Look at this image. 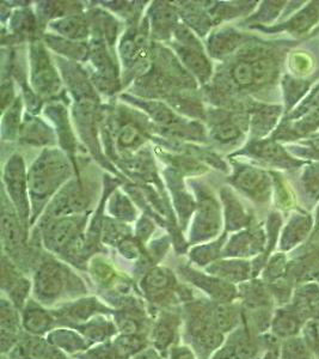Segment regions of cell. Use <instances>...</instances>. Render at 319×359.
<instances>
[{
	"label": "cell",
	"instance_id": "obj_38",
	"mask_svg": "<svg viewBox=\"0 0 319 359\" xmlns=\"http://www.w3.org/2000/svg\"><path fill=\"white\" fill-rule=\"evenodd\" d=\"M114 332V328L108 323H91L85 327V333L89 335L91 339L106 338L108 335H111Z\"/></svg>",
	"mask_w": 319,
	"mask_h": 359
},
{
	"label": "cell",
	"instance_id": "obj_31",
	"mask_svg": "<svg viewBox=\"0 0 319 359\" xmlns=\"http://www.w3.org/2000/svg\"><path fill=\"white\" fill-rule=\"evenodd\" d=\"M246 266L243 262H220L209 267V271L226 279H239L246 273Z\"/></svg>",
	"mask_w": 319,
	"mask_h": 359
},
{
	"label": "cell",
	"instance_id": "obj_12",
	"mask_svg": "<svg viewBox=\"0 0 319 359\" xmlns=\"http://www.w3.org/2000/svg\"><path fill=\"white\" fill-rule=\"evenodd\" d=\"M243 40L244 36L241 34L232 29H224L209 39V52H212L214 57H222L234 52Z\"/></svg>",
	"mask_w": 319,
	"mask_h": 359
},
{
	"label": "cell",
	"instance_id": "obj_36",
	"mask_svg": "<svg viewBox=\"0 0 319 359\" xmlns=\"http://www.w3.org/2000/svg\"><path fill=\"white\" fill-rule=\"evenodd\" d=\"M29 125V123H28ZM27 133V139L30 142H36V143H45L47 140H50V132L43 126V123L40 121H35L29 125V128H25Z\"/></svg>",
	"mask_w": 319,
	"mask_h": 359
},
{
	"label": "cell",
	"instance_id": "obj_45",
	"mask_svg": "<svg viewBox=\"0 0 319 359\" xmlns=\"http://www.w3.org/2000/svg\"><path fill=\"white\" fill-rule=\"evenodd\" d=\"M317 218H318V222H319V208H318V212H317Z\"/></svg>",
	"mask_w": 319,
	"mask_h": 359
},
{
	"label": "cell",
	"instance_id": "obj_11",
	"mask_svg": "<svg viewBox=\"0 0 319 359\" xmlns=\"http://www.w3.org/2000/svg\"><path fill=\"white\" fill-rule=\"evenodd\" d=\"M319 21V1H312L292 17L283 29L295 35H304Z\"/></svg>",
	"mask_w": 319,
	"mask_h": 359
},
{
	"label": "cell",
	"instance_id": "obj_33",
	"mask_svg": "<svg viewBox=\"0 0 319 359\" xmlns=\"http://www.w3.org/2000/svg\"><path fill=\"white\" fill-rule=\"evenodd\" d=\"M312 111H319V84L311 90V93L304 100L303 103L297 107V109L290 115V118L293 120V118H302Z\"/></svg>",
	"mask_w": 319,
	"mask_h": 359
},
{
	"label": "cell",
	"instance_id": "obj_42",
	"mask_svg": "<svg viewBox=\"0 0 319 359\" xmlns=\"http://www.w3.org/2000/svg\"><path fill=\"white\" fill-rule=\"evenodd\" d=\"M307 144L311 147L310 150H311L312 154L315 156H319V133L316 135L315 137H312Z\"/></svg>",
	"mask_w": 319,
	"mask_h": 359
},
{
	"label": "cell",
	"instance_id": "obj_41",
	"mask_svg": "<svg viewBox=\"0 0 319 359\" xmlns=\"http://www.w3.org/2000/svg\"><path fill=\"white\" fill-rule=\"evenodd\" d=\"M171 359H195L192 352L188 351L187 348H178L172 352Z\"/></svg>",
	"mask_w": 319,
	"mask_h": 359
},
{
	"label": "cell",
	"instance_id": "obj_29",
	"mask_svg": "<svg viewBox=\"0 0 319 359\" xmlns=\"http://www.w3.org/2000/svg\"><path fill=\"white\" fill-rule=\"evenodd\" d=\"M50 339H52V343L62 348H65L66 351H77L85 347V343L82 339L72 332H54L53 334L50 335Z\"/></svg>",
	"mask_w": 319,
	"mask_h": 359
},
{
	"label": "cell",
	"instance_id": "obj_37",
	"mask_svg": "<svg viewBox=\"0 0 319 359\" xmlns=\"http://www.w3.org/2000/svg\"><path fill=\"white\" fill-rule=\"evenodd\" d=\"M283 1H271V3H264L257 16L254 17V20L260 22H269L274 20L275 17H278V13L281 11V8L285 6Z\"/></svg>",
	"mask_w": 319,
	"mask_h": 359
},
{
	"label": "cell",
	"instance_id": "obj_3",
	"mask_svg": "<svg viewBox=\"0 0 319 359\" xmlns=\"http://www.w3.org/2000/svg\"><path fill=\"white\" fill-rule=\"evenodd\" d=\"M65 284V272L62 266L55 262H45L36 274L37 297L42 301H52L62 291Z\"/></svg>",
	"mask_w": 319,
	"mask_h": 359
},
{
	"label": "cell",
	"instance_id": "obj_14",
	"mask_svg": "<svg viewBox=\"0 0 319 359\" xmlns=\"http://www.w3.org/2000/svg\"><path fill=\"white\" fill-rule=\"evenodd\" d=\"M18 350L21 359H64V355L60 351H57V348H54L40 339L28 340L27 343L21 345Z\"/></svg>",
	"mask_w": 319,
	"mask_h": 359
},
{
	"label": "cell",
	"instance_id": "obj_8",
	"mask_svg": "<svg viewBox=\"0 0 319 359\" xmlns=\"http://www.w3.org/2000/svg\"><path fill=\"white\" fill-rule=\"evenodd\" d=\"M250 154L278 167L295 168L303 164V162L290 157V155L285 151V149L280 147L278 143H275L274 140L255 143L253 147H250Z\"/></svg>",
	"mask_w": 319,
	"mask_h": 359
},
{
	"label": "cell",
	"instance_id": "obj_34",
	"mask_svg": "<svg viewBox=\"0 0 319 359\" xmlns=\"http://www.w3.org/2000/svg\"><path fill=\"white\" fill-rule=\"evenodd\" d=\"M143 107L146 108V111L152 115V118L156 120L157 123H163V125H170L176 121L175 115L170 109H168L164 104L157 102L143 103Z\"/></svg>",
	"mask_w": 319,
	"mask_h": 359
},
{
	"label": "cell",
	"instance_id": "obj_9",
	"mask_svg": "<svg viewBox=\"0 0 319 359\" xmlns=\"http://www.w3.org/2000/svg\"><path fill=\"white\" fill-rule=\"evenodd\" d=\"M319 128V111H312L302 118H297L295 121H290V123H283L278 128L275 135V138L290 140V139H298L305 135H311Z\"/></svg>",
	"mask_w": 319,
	"mask_h": 359
},
{
	"label": "cell",
	"instance_id": "obj_27",
	"mask_svg": "<svg viewBox=\"0 0 319 359\" xmlns=\"http://www.w3.org/2000/svg\"><path fill=\"white\" fill-rule=\"evenodd\" d=\"M211 318L219 331H229L236 323V313L232 308L226 306H215L214 311H211Z\"/></svg>",
	"mask_w": 319,
	"mask_h": 359
},
{
	"label": "cell",
	"instance_id": "obj_26",
	"mask_svg": "<svg viewBox=\"0 0 319 359\" xmlns=\"http://www.w3.org/2000/svg\"><path fill=\"white\" fill-rule=\"evenodd\" d=\"M171 277L162 269H152L151 272L143 279V286L148 292H162L170 286Z\"/></svg>",
	"mask_w": 319,
	"mask_h": 359
},
{
	"label": "cell",
	"instance_id": "obj_1",
	"mask_svg": "<svg viewBox=\"0 0 319 359\" xmlns=\"http://www.w3.org/2000/svg\"><path fill=\"white\" fill-rule=\"evenodd\" d=\"M69 175L70 167L60 152H45L29 172L28 186L31 198L38 203L48 199Z\"/></svg>",
	"mask_w": 319,
	"mask_h": 359
},
{
	"label": "cell",
	"instance_id": "obj_18",
	"mask_svg": "<svg viewBox=\"0 0 319 359\" xmlns=\"http://www.w3.org/2000/svg\"><path fill=\"white\" fill-rule=\"evenodd\" d=\"M177 325H178V320L171 315H165L160 320L153 333L155 343L158 348L165 350L172 343L176 334Z\"/></svg>",
	"mask_w": 319,
	"mask_h": 359
},
{
	"label": "cell",
	"instance_id": "obj_17",
	"mask_svg": "<svg viewBox=\"0 0 319 359\" xmlns=\"http://www.w3.org/2000/svg\"><path fill=\"white\" fill-rule=\"evenodd\" d=\"M311 228V218L306 215H295L288 223L285 235H283V245L290 248L295 242L300 241L305 237Z\"/></svg>",
	"mask_w": 319,
	"mask_h": 359
},
{
	"label": "cell",
	"instance_id": "obj_10",
	"mask_svg": "<svg viewBox=\"0 0 319 359\" xmlns=\"http://www.w3.org/2000/svg\"><path fill=\"white\" fill-rule=\"evenodd\" d=\"M199 45H182L180 48L177 49L180 54L182 62L188 67L192 74H197L200 79L208 78L212 71L211 64L207 57L199 50Z\"/></svg>",
	"mask_w": 319,
	"mask_h": 359
},
{
	"label": "cell",
	"instance_id": "obj_24",
	"mask_svg": "<svg viewBox=\"0 0 319 359\" xmlns=\"http://www.w3.org/2000/svg\"><path fill=\"white\" fill-rule=\"evenodd\" d=\"M302 186L307 199L319 201V163H313L304 170L302 176Z\"/></svg>",
	"mask_w": 319,
	"mask_h": 359
},
{
	"label": "cell",
	"instance_id": "obj_2",
	"mask_svg": "<svg viewBox=\"0 0 319 359\" xmlns=\"http://www.w3.org/2000/svg\"><path fill=\"white\" fill-rule=\"evenodd\" d=\"M5 184L8 186V194L13 198L18 211L23 218L28 216V198H27V180H25L24 165L21 157L15 156L8 161L5 168Z\"/></svg>",
	"mask_w": 319,
	"mask_h": 359
},
{
	"label": "cell",
	"instance_id": "obj_35",
	"mask_svg": "<svg viewBox=\"0 0 319 359\" xmlns=\"http://www.w3.org/2000/svg\"><path fill=\"white\" fill-rule=\"evenodd\" d=\"M47 41L54 49L60 50L64 54H69L71 57H80L86 53V49L77 42H66L55 37H47Z\"/></svg>",
	"mask_w": 319,
	"mask_h": 359
},
{
	"label": "cell",
	"instance_id": "obj_6",
	"mask_svg": "<svg viewBox=\"0 0 319 359\" xmlns=\"http://www.w3.org/2000/svg\"><path fill=\"white\" fill-rule=\"evenodd\" d=\"M79 218H62L50 223L45 233V241L47 247L54 250L64 248L71 245V241L76 238L78 233Z\"/></svg>",
	"mask_w": 319,
	"mask_h": 359
},
{
	"label": "cell",
	"instance_id": "obj_40",
	"mask_svg": "<svg viewBox=\"0 0 319 359\" xmlns=\"http://www.w3.org/2000/svg\"><path fill=\"white\" fill-rule=\"evenodd\" d=\"M215 255H217V249L214 245L200 247L192 252V259L200 265H206L207 262H212L213 257Z\"/></svg>",
	"mask_w": 319,
	"mask_h": 359
},
{
	"label": "cell",
	"instance_id": "obj_5",
	"mask_svg": "<svg viewBox=\"0 0 319 359\" xmlns=\"http://www.w3.org/2000/svg\"><path fill=\"white\" fill-rule=\"evenodd\" d=\"M234 182L243 192L258 201L269 198L270 180L266 172L253 167L241 168L234 176Z\"/></svg>",
	"mask_w": 319,
	"mask_h": 359
},
{
	"label": "cell",
	"instance_id": "obj_7",
	"mask_svg": "<svg viewBox=\"0 0 319 359\" xmlns=\"http://www.w3.org/2000/svg\"><path fill=\"white\" fill-rule=\"evenodd\" d=\"M219 229V208L213 198H202L200 212L194 224L192 236L197 240H206L214 236Z\"/></svg>",
	"mask_w": 319,
	"mask_h": 359
},
{
	"label": "cell",
	"instance_id": "obj_43",
	"mask_svg": "<svg viewBox=\"0 0 319 359\" xmlns=\"http://www.w3.org/2000/svg\"><path fill=\"white\" fill-rule=\"evenodd\" d=\"M135 359H157V355L155 352L145 351L143 353H140Z\"/></svg>",
	"mask_w": 319,
	"mask_h": 359
},
{
	"label": "cell",
	"instance_id": "obj_28",
	"mask_svg": "<svg viewBox=\"0 0 319 359\" xmlns=\"http://www.w3.org/2000/svg\"><path fill=\"white\" fill-rule=\"evenodd\" d=\"M241 128L232 120H226L214 127L213 137L220 143H231L241 138Z\"/></svg>",
	"mask_w": 319,
	"mask_h": 359
},
{
	"label": "cell",
	"instance_id": "obj_20",
	"mask_svg": "<svg viewBox=\"0 0 319 359\" xmlns=\"http://www.w3.org/2000/svg\"><path fill=\"white\" fill-rule=\"evenodd\" d=\"M185 274L194 284H197V286H200L201 289L207 291L209 294H212L213 297L225 299V298H229L231 294L229 289H226L227 286L225 284H221V282H218L215 279L201 276L194 271H187Z\"/></svg>",
	"mask_w": 319,
	"mask_h": 359
},
{
	"label": "cell",
	"instance_id": "obj_39",
	"mask_svg": "<svg viewBox=\"0 0 319 359\" xmlns=\"http://www.w3.org/2000/svg\"><path fill=\"white\" fill-rule=\"evenodd\" d=\"M89 359H125L121 355V352L118 350V347L104 346L96 348L94 351L87 353Z\"/></svg>",
	"mask_w": 319,
	"mask_h": 359
},
{
	"label": "cell",
	"instance_id": "obj_44",
	"mask_svg": "<svg viewBox=\"0 0 319 359\" xmlns=\"http://www.w3.org/2000/svg\"><path fill=\"white\" fill-rule=\"evenodd\" d=\"M21 23H30V21H29V16H28V18H27V20H25V21H21ZM29 27H30V25H22L21 27H18V28H20V29H24V28L29 29Z\"/></svg>",
	"mask_w": 319,
	"mask_h": 359
},
{
	"label": "cell",
	"instance_id": "obj_22",
	"mask_svg": "<svg viewBox=\"0 0 319 359\" xmlns=\"http://www.w3.org/2000/svg\"><path fill=\"white\" fill-rule=\"evenodd\" d=\"M231 78L236 86L239 88H251L255 86V71L253 60L244 59L236 62L231 69Z\"/></svg>",
	"mask_w": 319,
	"mask_h": 359
},
{
	"label": "cell",
	"instance_id": "obj_30",
	"mask_svg": "<svg viewBox=\"0 0 319 359\" xmlns=\"http://www.w3.org/2000/svg\"><path fill=\"white\" fill-rule=\"evenodd\" d=\"M152 22H153L156 30H158L160 33L165 34L166 30L171 28L173 23L176 22V16L172 11V8H169L166 5H160L156 8V11L152 15Z\"/></svg>",
	"mask_w": 319,
	"mask_h": 359
},
{
	"label": "cell",
	"instance_id": "obj_19",
	"mask_svg": "<svg viewBox=\"0 0 319 359\" xmlns=\"http://www.w3.org/2000/svg\"><path fill=\"white\" fill-rule=\"evenodd\" d=\"M59 33L72 40H80L87 36V25L82 16L67 17L53 25Z\"/></svg>",
	"mask_w": 319,
	"mask_h": 359
},
{
	"label": "cell",
	"instance_id": "obj_4",
	"mask_svg": "<svg viewBox=\"0 0 319 359\" xmlns=\"http://www.w3.org/2000/svg\"><path fill=\"white\" fill-rule=\"evenodd\" d=\"M33 82L37 91L43 95L55 94L60 88L55 69L40 46L33 49Z\"/></svg>",
	"mask_w": 319,
	"mask_h": 359
},
{
	"label": "cell",
	"instance_id": "obj_13",
	"mask_svg": "<svg viewBox=\"0 0 319 359\" xmlns=\"http://www.w3.org/2000/svg\"><path fill=\"white\" fill-rule=\"evenodd\" d=\"M281 114V108L276 106H267L255 111L251 118V130L255 135L262 137L269 133L278 123Z\"/></svg>",
	"mask_w": 319,
	"mask_h": 359
},
{
	"label": "cell",
	"instance_id": "obj_15",
	"mask_svg": "<svg viewBox=\"0 0 319 359\" xmlns=\"http://www.w3.org/2000/svg\"><path fill=\"white\" fill-rule=\"evenodd\" d=\"M255 86H264L273 82L278 76V66L274 57L270 55L254 57Z\"/></svg>",
	"mask_w": 319,
	"mask_h": 359
},
{
	"label": "cell",
	"instance_id": "obj_25",
	"mask_svg": "<svg viewBox=\"0 0 319 359\" xmlns=\"http://www.w3.org/2000/svg\"><path fill=\"white\" fill-rule=\"evenodd\" d=\"M283 86H285V95H286L287 109H291L292 107L295 106V103L298 102L306 93V90L310 86V82L286 77L283 79Z\"/></svg>",
	"mask_w": 319,
	"mask_h": 359
},
{
	"label": "cell",
	"instance_id": "obj_21",
	"mask_svg": "<svg viewBox=\"0 0 319 359\" xmlns=\"http://www.w3.org/2000/svg\"><path fill=\"white\" fill-rule=\"evenodd\" d=\"M222 198H224L226 204V215H227L229 229H238L244 226L246 222H248V216L241 208V205L239 204V201L229 191H224Z\"/></svg>",
	"mask_w": 319,
	"mask_h": 359
},
{
	"label": "cell",
	"instance_id": "obj_16",
	"mask_svg": "<svg viewBox=\"0 0 319 359\" xmlns=\"http://www.w3.org/2000/svg\"><path fill=\"white\" fill-rule=\"evenodd\" d=\"M1 229L6 245L10 248H18L23 245L25 240V233L17 217L13 213L8 212L4 208L3 219H1Z\"/></svg>",
	"mask_w": 319,
	"mask_h": 359
},
{
	"label": "cell",
	"instance_id": "obj_23",
	"mask_svg": "<svg viewBox=\"0 0 319 359\" xmlns=\"http://www.w3.org/2000/svg\"><path fill=\"white\" fill-rule=\"evenodd\" d=\"M52 318L48 313L42 309L34 308L28 309L24 314V325L29 332L33 333H43L50 330L52 326Z\"/></svg>",
	"mask_w": 319,
	"mask_h": 359
},
{
	"label": "cell",
	"instance_id": "obj_32",
	"mask_svg": "<svg viewBox=\"0 0 319 359\" xmlns=\"http://www.w3.org/2000/svg\"><path fill=\"white\" fill-rule=\"evenodd\" d=\"M118 142L123 149H135L143 143V133L133 125H126L120 130Z\"/></svg>",
	"mask_w": 319,
	"mask_h": 359
}]
</instances>
